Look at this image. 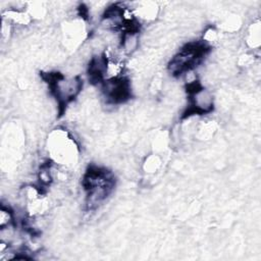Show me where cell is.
<instances>
[{"mask_svg":"<svg viewBox=\"0 0 261 261\" xmlns=\"http://www.w3.org/2000/svg\"><path fill=\"white\" fill-rule=\"evenodd\" d=\"M52 96L62 109L81 93L83 81L80 76H65L60 72H47L44 75Z\"/></svg>","mask_w":261,"mask_h":261,"instance_id":"1","label":"cell"},{"mask_svg":"<svg viewBox=\"0 0 261 261\" xmlns=\"http://www.w3.org/2000/svg\"><path fill=\"white\" fill-rule=\"evenodd\" d=\"M49 152L55 164H67L74 159L76 145L65 130L56 129L49 139Z\"/></svg>","mask_w":261,"mask_h":261,"instance_id":"2","label":"cell"},{"mask_svg":"<svg viewBox=\"0 0 261 261\" xmlns=\"http://www.w3.org/2000/svg\"><path fill=\"white\" fill-rule=\"evenodd\" d=\"M15 213L14 211L7 205L1 204L0 208V229L8 228L11 226H15Z\"/></svg>","mask_w":261,"mask_h":261,"instance_id":"3","label":"cell"}]
</instances>
